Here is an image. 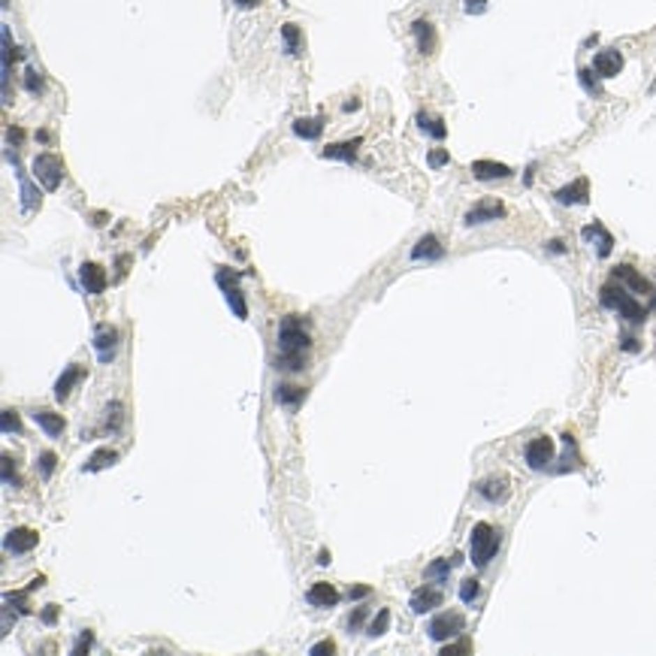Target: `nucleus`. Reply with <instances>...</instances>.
Masks as SVG:
<instances>
[{
  "mask_svg": "<svg viewBox=\"0 0 656 656\" xmlns=\"http://www.w3.org/2000/svg\"><path fill=\"white\" fill-rule=\"evenodd\" d=\"M308 330H306V321L299 315H288L281 318L278 324V348H281V357L276 360V369H285V372H299L303 369V354L308 351Z\"/></svg>",
  "mask_w": 656,
  "mask_h": 656,
  "instance_id": "f257e3e1",
  "label": "nucleus"
},
{
  "mask_svg": "<svg viewBox=\"0 0 656 656\" xmlns=\"http://www.w3.org/2000/svg\"><path fill=\"white\" fill-rule=\"evenodd\" d=\"M496 551H499V532L493 526L484 521L472 526V562H475L478 569H484L487 562L496 557Z\"/></svg>",
  "mask_w": 656,
  "mask_h": 656,
  "instance_id": "f03ea898",
  "label": "nucleus"
},
{
  "mask_svg": "<svg viewBox=\"0 0 656 656\" xmlns=\"http://www.w3.org/2000/svg\"><path fill=\"white\" fill-rule=\"evenodd\" d=\"M31 172L33 179L40 181L45 191H58L61 188V179H64V161L52 151H40L31 163Z\"/></svg>",
  "mask_w": 656,
  "mask_h": 656,
  "instance_id": "7ed1b4c3",
  "label": "nucleus"
},
{
  "mask_svg": "<svg viewBox=\"0 0 656 656\" xmlns=\"http://www.w3.org/2000/svg\"><path fill=\"white\" fill-rule=\"evenodd\" d=\"M466 629V617L457 614V611H442V614H435L430 623H426V635H430L433 641H451V639H457V635Z\"/></svg>",
  "mask_w": 656,
  "mask_h": 656,
  "instance_id": "20e7f679",
  "label": "nucleus"
},
{
  "mask_svg": "<svg viewBox=\"0 0 656 656\" xmlns=\"http://www.w3.org/2000/svg\"><path fill=\"white\" fill-rule=\"evenodd\" d=\"M218 288L224 290V297H227V306L233 308V315L239 318V321H245L248 318V303H245V294H242V288H239V276L230 269H218Z\"/></svg>",
  "mask_w": 656,
  "mask_h": 656,
  "instance_id": "39448f33",
  "label": "nucleus"
},
{
  "mask_svg": "<svg viewBox=\"0 0 656 656\" xmlns=\"http://www.w3.org/2000/svg\"><path fill=\"white\" fill-rule=\"evenodd\" d=\"M91 345H94L100 363H112L115 348H118V330L112 324H97L94 327V342Z\"/></svg>",
  "mask_w": 656,
  "mask_h": 656,
  "instance_id": "423d86ee",
  "label": "nucleus"
},
{
  "mask_svg": "<svg viewBox=\"0 0 656 656\" xmlns=\"http://www.w3.org/2000/svg\"><path fill=\"white\" fill-rule=\"evenodd\" d=\"M36 544H40V535H36L31 526H15V530H9L6 539H3V548L9 553H31Z\"/></svg>",
  "mask_w": 656,
  "mask_h": 656,
  "instance_id": "0eeeda50",
  "label": "nucleus"
},
{
  "mask_svg": "<svg viewBox=\"0 0 656 656\" xmlns=\"http://www.w3.org/2000/svg\"><path fill=\"white\" fill-rule=\"evenodd\" d=\"M553 200L562 203V206H584V203H590V181L587 179L569 181L566 188L553 191Z\"/></svg>",
  "mask_w": 656,
  "mask_h": 656,
  "instance_id": "6e6552de",
  "label": "nucleus"
},
{
  "mask_svg": "<svg viewBox=\"0 0 656 656\" xmlns=\"http://www.w3.org/2000/svg\"><path fill=\"white\" fill-rule=\"evenodd\" d=\"M623 70V54L617 49H602L593 54V73L599 79H611Z\"/></svg>",
  "mask_w": 656,
  "mask_h": 656,
  "instance_id": "1a4fd4ad",
  "label": "nucleus"
},
{
  "mask_svg": "<svg viewBox=\"0 0 656 656\" xmlns=\"http://www.w3.org/2000/svg\"><path fill=\"white\" fill-rule=\"evenodd\" d=\"M505 215V206L499 203V200H484V203L472 206L466 212V224L475 227V224H490V221H499V218Z\"/></svg>",
  "mask_w": 656,
  "mask_h": 656,
  "instance_id": "9d476101",
  "label": "nucleus"
},
{
  "mask_svg": "<svg viewBox=\"0 0 656 656\" xmlns=\"http://www.w3.org/2000/svg\"><path fill=\"white\" fill-rule=\"evenodd\" d=\"M551 460H553V439L539 435V439L526 445V463H530V469H544Z\"/></svg>",
  "mask_w": 656,
  "mask_h": 656,
  "instance_id": "9b49d317",
  "label": "nucleus"
},
{
  "mask_svg": "<svg viewBox=\"0 0 656 656\" xmlns=\"http://www.w3.org/2000/svg\"><path fill=\"white\" fill-rule=\"evenodd\" d=\"M79 278H82V288H85L88 294H103L106 290V269L100 267V263H82Z\"/></svg>",
  "mask_w": 656,
  "mask_h": 656,
  "instance_id": "f8f14e48",
  "label": "nucleus"
},
{
  "mask_svg": "<svg viewBox=\"0 0 656 656\" xmlns=\"http://www.w3.org/2000/svg\"><path fill=\"white\" fill-rule=\"evenodd\" d=\"M442 590L439 587H417L415 593H412V611L415 614H426V611H433V608H439L442 605Z\"/></svg>",
  "mask_w": 656,
  "mask_h": 656,
  "instance_id": "ddd939ff",
  "label": "nucleus"
},
{
  "mask_svg": "<svg viewBox=\"0 0 656 656\" xmlns=\"http://www.w3.org/2000/svg\"><path fill=\"white\" fill-rule=\"evenodd\" d=\"M478 493L484 496L487 502H505V499H508V493H512V481H508L505 475H493V478L481 481Z\"/></svg>",
  "mask_w": 656,
  "mask_h": 656,
  "instance_id": "4468645a",
  "label": "nucleus"
},
{
  "mask_svg": "<svg viewBox=\"0 0 656 656\" xmlns=\"http://www.w3.org/2000/svg\"><path fill=\"white\" fill-rule=\"evenodd\" d=\"M6 154H9V161H13V167H15V179L22 181V209L24 212H33V209H40V191L24 179V170H22V163H18V158H13V151H6Z\"/></svg>",
  "mask_w": 656,
  "mask_h": 656,
  "instance_id": "2eb2a0df",
  "label": "nucleus"
},
{
  "mask_svg": "<svg viewBox=\"0 0 656 656\" xmlns=\"http://www.w3.org/2000/svg\"><path fill=\"white\" fill-rule=\"evenodd\" d=\"M306 602L315 605V608H333L336 602H339V593H336L333 584H327V581H318V584L308 587Z\"/></svg>",
  "mask_w": 656,
  "mask_h": 656,
  "instance_id": "dca6fc26",
  "label": "nucleus"
},
{
  "mask_svg": "<svg viewBox=\"0 0 656 656\" xmlns=\"http://www.w3.org/2000/svg\"><path fill=\"white\" fill-rule=\"evenodd\" d=\"M614 278L617 281H623L626 288L632 290V294H650V281L639 276L635 272V267H629V263H620V267H614Z\"/></svg>",
  "mask_w": 656,
  "mask_h": 656,
  "instance_id": "f3484780",
  "label": "nucleus"
},
{
  "mask_svg": "<svg viewBox=\"0 0 656 656\" xmlns=\"http://www.w3.org/2000/svg\"><path fill=\"white\" fill-rule=\"evenodd\" d=\"M472 176L481 181H493V179H508L512 176V167L499 161H475L472 163Z\"/></svg>",
  "mask_w": 656,
  "mask_h": 656,
  "instance_id": "a211bd4d",
  "label": "nucleus"
},
{
  "mask_svg": "<svg viewBox=\"0 0 656 656\" xmlns=\"http://www.w3.org/2000/svg\"><path fill=\"white\" fill-rule=\"evenodd\" d=\"M360 145H363V140H360V136H354V140H345V142H330L321 154H324L327 161H354V158H357Z\"/></svg>",
  "mask_w": 656,
  "mask_h": 656,
  "instance_id": "6ab92c4d",
  "label": "nucleus"
},
{
  "mask_svg": "<svg viewBox=\"0 0 656 656\" xmlns=\"http://www.w3.org/2000/svg\"><path fill=\"white\" fill-rule=\"evenodd\" d=\"M445 254L442 248V242H439V236H433V233H426L417 239V245L412 248V260H439Z\"/></svg>",
  "mask_w": 656,
  "mask_h": 656,
  "instance_id": "aec40b11",
  "label": "nucleus"
},
{
  "mask_svg": "<svg viewBox=\"0 0 656 656\" xmlns=\"http://www.w3.org/2000/svg\"><path fill=\"white\" fill-rule=\"evenodd\" d=\"M33 424L40 426V430L49 435V439H54V435H61L64 433V417L61 415H54V412H49V408H36L33 412Z\"/></svg>",
  "mask_w": 656,
  "mask_h": 656,
  "instance_id": "412c9836",
  "label": "nucleus"
},
{
  "mask_svg": "<svg viewBox=\"0 0 656 656\" xmlns=\"http://www.w3.org/2000/svg\"><path fill=\"white\" fill-rule=\"evenodd\" d=\"M581 236H584V239H596V242H599V245H596V254H599V258H608V254H611V248H614V236L608 233L599 221L590 224V227H584V233H581Z\"/></svg>",
  "mask_w": 656,
  "mask_h": 656,
  "instance_id": "4be33fe9",
  "label": "nucleus"
},
{
  "mask_svg": "<svg viewBox=\"0 0 656 656\" xmlns=\"http://www.w3.org/2000/svg\"><path fill=\"white\" fill-rule=\"evenodd\" d=\"M294 133L299 136V140H308V142H315V140H321V133H324V118H297L294 121Z\"/></svg>",
  "mask_w": 656,
  "mask_h": 656,
  "instance_id": "5701e85b",
  "label": "nucleus"
},
{
  "mask_svg": "<svg viewBox=\"0 0 656 656\" xmlns=\"http://www.w3.org/2000/svg\"><path fill=\"white\" fill-rule=\"evenodd\" d=\"M412 33H415V40H417V49H421V54H433V49H435V31H433V24L421 18V22L412 24Z\"/></svg>",
  "mask_w": 656,
  "mask_h": 656,
  "instance_id": "b1692460",
  "label": "nucleus"
},
{
  "mask_svg": "<svg viewBox=\"0 0 656 656\" xmlns=\"http://www.w3.org/2000/svg\"><path fill=\"white\" fill-rule=\"evenodd\" d=\"M76 381H82V366L73 363V366L64 369V375L58 378V385H54V399H61V403H64V399L70 396V390L76 387Z\"/></svg>",
  "mask_w": 656,
  "mask_h": 656,
  "instance_id": "393cba45",
  "label": "nucleus"
},
{
  "mask_svg": "<svg viewBox=\"0 0 656 656\" xmlns=\"http://www.w3.org/2000/svg\"><path fill=\"white\" fill-rule=\"evenodd\" d=\"M115 460H118V451H112V448H97V451L88 457L85 466H82V472H103V469L112 466Z\"/></svg>",
  "mask_w": 656,
  "mask_h": 656,
  "instance_id": "a878e982",
  "label": "nucleus"
},
{
  "mask_svg": "<svg viewBox=\"0 0 656 656\" xmlns=\"http://www.w3.org/2000/svg\"><path fill=\"white\" fill-rule=\"evenodd\" d=\"M617 312H620V318H626L629 324H641L644 318H648V312H644V306H641L632 294H626V299H623L620 306H617Z\"/></svg>",
  "mask_w": 656,
  "mask_h": 656,
  "instance_id": "bb28decb",
  "label": "nucleus"
},
{
  "mask_svg": "<svg viewBox=\"0 0 656 656\" xmlns=\"http://www.w3.org/2000/svg\"><path fill=\"white\" fill-rule=\"evenodd\" d=\"M626 294H629V290L620 288V285H617V278H614L611 285H605L602 290H599V303H602L605 308H617L626 299Z\"/></svg>",
  "mask_w": 656,
  "mask_h": 656,
  "instance_id": "cd10ccee",
  "label": "nucleus"
},
{
  "mask_svg": "<svg viewBox=\"0 0 656 656\" xmlns=\"http://www.w3.org/2000/svg\"><path fill=\"white\" fill-rule=\"evenodd\" d=\"M303 396H306L303 387H294V385H278V387H276V403H278V405L297 408L299 403H303Z\"/></svg>",
  "mask_w": 656,
  "mask_h": 656,
  "instance_id": "c85d7f7f",
  "label": "nucleus"
},
{
  "mask_svg": "<svg viewBox=\"0 0 656 656\" xmlns=\"http://www.w3.org/2000/svg\"><path fill=\"white\" fill-rule=\"evenodd\" d=\"M417 127H421L424 133H430L433 140H445V136H448V127H445L442 118H430L426 112H417Z\"/></svg>",
  "mask_w": 656,
  "mask_h": 656,
  "instance_id": "c756f323",
  "label": "nucleus"
},
{
  "mask_svg": "<svg viewBox=\"0 0 656 656\" xmlns=\"http://www.w3.org/2000/svg\"><path fill=\"white\" fill-rule=\"evenodd\" d=\"M454 566H457V562H454V557H448V560H435V562H430V566H426V578H430V581H439V584H445Z\"/></svg>",
  "mask_w": 656,
  "mask_h": 656,
  "instance_id": "7c9ffc66",
  "label": "nucleus"
},
{
  "mask_svg": "<svg viewBox=\"0 0 656 656\" xmlns=\"http://www.w3.org/2000/svg\"><path fill=\"white\" fill-rule=\"evenodd\" d=\"M54 466H58V454L54 451H43L40 457H36V472H40L43 481H49L54 475Z\"/></svg>",
  "mask_w": 656,
  "mask_h": 656,
  "instance_id": "2f4dec72",
  "label": "nucleus"
},
{
  "mask_svg": "<svg viewBox=\"0 0 656 656\" xmlns=\"http://www.w3.org/2000/svg\"><path fill=\"white\" fill-rule=\"evenodd\" d=\"M281 40H285L288 54L299 52V27L297 24H281Z\"/></svg>",
  "mask_w": 656,
  "mask_h": 656,
  "instance_id": "473e14b6",
  "label": "nucleus"
},
{
  "mask_svg": "<svg viewBox=\"0 0 656 656\" xmlns=\"http://www.w3.org/2000/svg\"><path fill=\"white\" fill-rule=\"evenodd\" d=\"M387 626H390V611H387V608H381L378 617L369 623L366 635H369V639H378V635H385V632H387Z\"/></svg>",
  "mask_w": 656,
  "mask_h": 656,
  "instance_id": "72a5a7b5",
  "label": "nucleus"
},
{
  "mask_svg": "<svg viewBox=\"0 0 656 656\" xmlns=\"http://www.w3.org/2000/svg\"><path fill=\"white\" fill-rule=\"evenodd\" d=\"M121 421H124V405L112 403L106 408V430H121Z\"/></svg>",
  "mask_w": 656,
  "mask_h": 656,
  "instance_id": "f704fd0d",
  "label": "nucleus"
},
{
  "mask_svg": "<svg viewBox=\"0 0 656 656\" xmlns=\"http://www.w3.org/2000/svg\"><path fill=\"white\" fill-rule=\"evenodd\" d=\"M478 593H481V584H478L475 578H466V581H463V584H460V599H463V602H466V605H472V602H475V599H478Z\"/></svg>",
  "mask_w": 656,
  "mask_h": 656,
  "instance_id": "c9c22d12",
  "label": "nucleus"
},
{
  "mask_svg": "<svg viewBox=\"0 0 656 656\" xmlns=\"http://www.w3.org/2000/svg\"><path fill=\"white\" fill-rule=\"evenodd\" d=\"M24 88L31 91V94H40V91H43V73H36L33 67L27 70L24 73Z\"/></svg>",
  "mask_w": 656,
  "mask_h": 656,
  "instance_id": "e433bc0d",
  "label": "nucleus"
},
{
  "mask_svg": "<svg viewBox=\"0 0 656 656\" xmlns=\"http://www.w3.org/2000/svg\"><path fill=\"white\" fill-rule=\"evenodd\" d=\"M3 484L18 487V475H13V457H9V454H3Z\"/></svg>",
  "mask_w": 656,
  "mask_h": 656,
  "instance_id": "4c0bfd02",
  "label": "nucleus"
},
{
  "mask_svg": "<svg viewBox=\"0 0 656 656\" xmlns=\"http://www.w3.org/2000/svg\"><path fill=\"white\" fill-rule=\"evenodd\" d=\"M426 163H430L433 170L445 167V163H448V151H445V149H433L430 154H426Z\"/></svg>",
  "mask_w": 656,
  "mask_h": 656,
  "instance_id": "58836bf2",
  "label": "nucleus"
},
{
  "mask_svg": "<svg viewBox=\"0 0 656 656\" xmlns=\"http://www.w3.org/2000/svg\"><path fill=\"white\" fill-rule=\"evenodd\" d=\"M363 620H366V608H354V611L348 614V620H345V626H348V629L354 632V629H357V626H360Z\"/></svg>",
  "mask_w": 656,
  "mask_h": 656,
  "instance_id": "ea45409f",
  "label": "nucleus"
},
{
  "mask_svg": "<svg viewBox=\"0 0 656 656\" xmlns=\"http://www.w3.org/2000/svg\"><path fill=\"white\" fill-rule=\"evenodd\" d=\"M18 430H22V424H18V415L6 408V412H3V433H18Z\"/></svg>",
  "mask_w": 656,
  "mask_h": 656,
  "instance_id": "a19ab883",
  "label": "nucleus"
},
{
  "mask_svg": "<svg viewBox=\"0 0 656 656\" xmlns=\"http://www.w3.org/2000/svg\"><path fill=\"white\" fill-rule=\"evenodd\" d=\"M91 644H94V635H91V632H82V639L76 641V648H73V656H79V653L91 650Z\"/></svg>",
  "mask_w": 656,
  "mask_h": 656,
  "instance_id": "79ce46f5",
  "label": "nucleus"
},
{
  "mask_svg": "<svg viewBox=\"0 0 656 656\" xmlns=\"http://www.w3.org/2000/svg\"><path fill=\"white\" fill-rule=\"evenodd\" d=\"M578 76H581V85H584V88L590 91V94H596L599 88H596V82H593V70H581Z\"/></svg>",
  "mask_w": 656,
  "mask_h": 656,
  "instance_id": "37998d69",
  "label": "nucleus"
},
{
  "mask_svg": "<svg viewBox=\"0 0 656 656\" xmlns=\"http://www.w3.org/2000/svg\"><path fill=\"white\" fill-rule=\"evenodd\" d=\"M463 3H466L469 15H478V13H484V9H487V0H463Z\"/></svg>",
  "mask_w": 656,
  "mask_h": 656,
  "instance_id": "c03bdc74",
  "label": "nucleus"
},
{
  "mask_svg": "<svg viewBox=\"0 0 656 656\" xmlns=\"http://www.w3.org/2000/svg\"><path fill=\"white\" fill-rule=\"evenodd\" d=\"M333 650H336V644H333L330 639H327V641H318V644H315V648L308 650V653H312V656H321V653H333Z\"/></svg>",
  "mask_w": 656,
  "mask_h": 656,
  "instance_id": "a18cd8bd",
  "label": "nucleus"
},
{
  "mask_svg": "<svg viewBox=\"0 0 656 656\" xmlns=\"http://www.w3.org/2000/svg\"><path fill=\"white\" fill-rule=\"evenodd\" d=\"M469 650V644L466 641H460V644H445L442 648V656H454V653H466Z\"/></svg>",
  "mask_w": 656,
  "mask_h": 656,
  "instance_id": "49530a36",
  "label": "nucleus"
},
{
  "mask_svg": "<svg viewBox=\"0 0 656 656\" xmlns=\"http://www.w3.org/2000/svg\"><path fill=\"white\" fill-rule=\"evenodd\" d=\"M54 620H58V608H54V605H45V611H43V623H54Z\"/></svg>",
  "mask_w": 656,
  "mask_h": 656,
  "instance_id": "de8ad7c7",
  "label": "nucleus"
},
{
  "mask_svg": "<svg viewBox=\"0 0 656 656\" xmlns=\"http://www.w3.org/2000/svg\"><path fill=\"white\" fill-rule=\"evenodd\" d=\"M351 602H354V599H363V596H369V587H351Z\"/></svg>",
  "mask_w": 656,
  "mask_h": 656,
  "instance_id": "09e8293b",
  "label": "nucleus"
},
{
  "mask_svg": "<svg viewBox=\"0 0 656 656\" xmlns=\"http://www.w3.org/2000/svg\"><path fill=\"white\" fill-rule=\"evenodd\" d=\"M233 3H236V6H239V9H251V6H258V3H260V0H233Z\"/></svg>",
  "mask_w": 656,
  "mask_h": 656,
  "instance_id": "8fccbe9b",
  "label": "nucleus"
},
{
  "mask_svg": "<svg viewBox=\"0 0 656 656\" xmlns=\"http://www.w3.org/2000/svg\"><path fill=\"white\" fill-rule=\"evenodd\" d=\"M548 248H551V251H557V254H562V251H566V245H562L560 239H551V242H548Z\"/></svg>",
  "mask_w": 656,
  "mask_h": 656,
  "instance_id": "3c124183",
  "label": "nucleus"
},
{
  "mask_svg": "<svg viewBox=\"0 0 656 656\" xmlns=\"http://www.w3.org/2000/svg\"><path fill=\"white\" fill-rule=\"evenodd\" d=\"M623 351H639V339H623Z\"/></svg>",
  "mask_w": 656,
  "mask_h": 656,
  "instance_id": "603ef678",
  "label": "nucleus"
},
{
  "mask_svg": "<svg viewBox=\"0 0 656 656\" xmlns=\"http://www.w3.org/2000/svg\"><path fill=\"white\" fill-rule=\"evenodd\" d=\"M357 109H360V100H357V97H354V100H348V103H345V112H357Z\"/></svg>",
  "mask_w": 656,
  "mask_h": 656,
  "instance_id": "864d4df0",
  "label": "nucleus"
},
{
  "mask_svg": "<svg viewBox=\"0 0 656 656\" xmlns=\"http://www.w3.org/2000/svg\"><path fill=\"white\" fill-rule=\"evenodd\" d=\"M327 562H330V553L321 551V553H318V566H327Z\"/></svg>",
  "mask_w": 656,
  "mask_h": 656,
  "instance_id": "5fc2aeb1",
  "label": "nucleus"
}]
</instances>
